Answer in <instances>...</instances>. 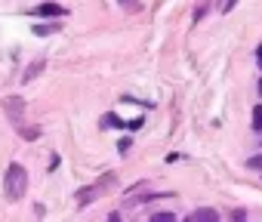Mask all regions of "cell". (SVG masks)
<instances>
[{"label":"cell","mask_w":262,"mask_h":222,"mask_svg":"<svg viewBox=\"0 0 262 222\" xmlns=\"http://www.w3.org/2000/svg\"><path fill=\"white\" fill-rule=\"evenodd\" d=\"M25 185H28L25 170H22L19 164H10V167H7V176H4V191H7V197H10V201H19V197L25 194Z\"/></svg>","instance_id":"1"},{"label":"cell","mask_w":262,"mask_h":222,"mask_svg":"<svg viewBox=\"0 0 262 222\" xmlns=\"http://www.w3.org/2000/svg\"><path fill=\"white\" fill-rule=\"evenodd\" d=\"M191 222H219V213L210 210V207H201V210L191 213Z\"/></svg>","instance_id":"2"},{"label":"cell","mask_w":262,"mask_h":222,"mask_svg":"<svg viewBox=\"0 0 262 222\" xmlns=\"http://www.w3.org/2000/svg\"><path fill=\"white\" fill-rule=\"evenodd\" d=\"M37 16H62V7H53V4H43V7H37Z\"/></svg>","instance_id":"3"},{"label":"cell","mask_w":262,"mask_h":222,"mask_svg":"<svg viewBox=\"0 0 262 222\" xmlns=\"http://www.w3.org/2000/svg\"><path fill=\"white\" fill-rule=\"evenodd\" d=\"M253 127H256V130H262V105H256V108H253Z\"/></svg>","instance_id":"4"},{"label":"cell","mask_w":262,"mask_h":222,"mask_svg":"<svg viewBox=\"0 0 262 222\" xmlns=\"http://www.w3.org/2000/svg\"><path fill=\"white\" fill-rule=\"evenodd\" d=\"M151 222H176V216H173V213H155Z\"/></svg>","instance_id":"5"},{"label":"cell","mask_w":262,"mask_h":222,"mask_svg":"<svg viewBox=\"0 0 262 222\" xmlns=\"http://www.w3.org/2000/svg\"><path fill=\"white\" fill-rule=\"evenodd\" d=\"M250 167H262V158H253V161H250Z\"/></svg>","instance_id":"6"},{"label":"cell","mask_w":262,"mask_h":222,"mask_svg":"<svg viewBox=\"0 0 262 222\" xmlns=\"http://www.w3.org/2000/svg\"><path fill=\"white\" fill-rule=\"evenodd\" d=\"M108 222H120V216H117V213H111V216H108Z\"/></svg>","instance_id":"7"},{"label":"cell","mask_w":262,"mask_h":222,"mask_svg":"<svg viewBox=\"0 0 262 222\" xmlns=\"http://www.w3.org/2000/svg\"><path fill=\"white\" fill-rule=\"evenodd\" d=\"M259 68H262V47H259Z\"/></svg>","instance_id":"8"},{"label":"cell","mask_w":262,"mask_h":222,"mask_svg":"<svg viewBox=\"0 0 262 222\" xmlns=\"http://www.w3.org/2000/svg\"><path fill=\"white\" fill-rule=\"evenodd\" d=\"M259 93H262V80H259Z\"/></svg>","instance_id":"9"}]
</instances>
